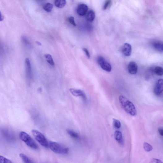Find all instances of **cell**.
Listing matches in <instances>:
<instances>
[{"label":"cell","instance_id":"6da1fadb","mask_svg":"<svg viewBox=\"0 0 163 163\" xmlns=\"http://www.w3.org/2000/svg\"><path fill=\"white\" fill-rule=\"evenodd\" d=\"M119 101L125 111L132 116L137 115V110L134 104L123 95L119 97Z\"/></svg>","mask_w":163,"mask_h":163},{"label":"cell","instance_id":"7a4b0ae2","mask_svg":"<svg viewBox=\"0 0 163 163\" xmlns=\"http://www.w3.org/2000/svg\"><path fill=\"white\" fill-rule=\"evenodd\" d=\"M20 139L28 147L34 149H38V147L34 140L26 133L22 131L19 134Z\"/></svg>","mask_w":163,"mask_h":163},{"label":"cell","instance_id":"3957f363","mask_svg":"<svg viewBox=\"0 0 163 163\" xmlns=\"http://www.w3.org/2000/svg\"><path fill=\"white\" fill-rule=\"evenodd\" d=\"M49 147L54 153L59 154H66L68 153V148L58 143L50 141L49 143Z\"/></svg>","mask_w":163,"mask_h":163},{"label":"cell","instance_id":"277c9868","mask_svg":"<svg viewBox=\"0 0 163 163\" xmlns=\"http://www.w3.org/2000/svg\"><path fill=\"white\" fill-rule=\"evenodd\" d=\"M32 133L37 142L42 146L49 147V143L44 135L41 132L35 129L32 130Z\"/></svg>","mask_w":163,"mask_h":163},{"label":"cell","instance_id":"5b68a950","mask_svg":"<svg viewBox=\"0 0 163 163\" xmlns=\"http://www.w3.org/2000/svg\"><path fill=\"white\" fill-rule=\"evenodd\" d=\"M97 62L101 67L105 71L110 72L112 71L111 64L103 57L99 56L97 58Z\"/></svg>","mask_w":163,"mask_h":163},{"label":"cell","instance_id":"8992f818","mask_svg":"<svg viewBox=\"0 0 163 163\" xmlns=\"http://www.w3.org/2000/svg\"><path fill=\"white\" fill-rule=\"evenodd\" d=\"M163 79H160L156 84L154 91L155 95L157 96H160L163 92Z\"/></svg>","mask_w":163,"mask_h":163},{"label":"cell","instance_id":"52a82bcc","mask_svg":"<svg viewBox=\"0 0 163 163\" xmlns=\"http://www.w3.org/2000/svg\"><path fill=\"white\" fill-rule=\"evenodd\" d=\"M2 133L4 138L8 142L12 143L15 140V137L14 135L7 130H2Z\"/></svg>","mask_w":163,"mask_h":163},{"label":"cell","instance_id":"ba28073f","mask_svg":"<svg viewBox=\"0 0 163 163\" xmlns=\"http://www.w3.org/2000/svg\"><path fill=\"white\" fill-rule=\"evenodd\" d=\"M88 6L84 4L79 5L77 9V12L80 16H84L86 15L88 12Z\"/></svg>","mask_w":163,"mask_h":163},{"label":"cell","instance_id":"9c48e42d","mask_svg":"<svg viewBox=\"0 0 163 163\" xmlns=\"http://www.w3.org/2000/svg\"><path fill=\"white\" fill-rule=\"evenodd\" d=\"M132 51L131 45L128 43H125L122 49L123 55L126 57H129L131 55Z\"/></svg>","mask_w":163,"mask_h":163},{"label":"cell","instance_id":"30bf717a","mask_svg":"<svg viewBox=\"0 0 163 163\" xmlns=\"http://www.w3.org/2000/svg\"><path fill=\"white\" fill-rule=\"evenodd\" d=\"M70 92L75 97H81L84 101L87 100L86 96L83 91L80 90L71 88Z\"/></svg>","mask_w":163,"mask_h":163},{"label":"cell","instance_id":"8fae6325","mask_svg":"<svg viewBox=\"0 0 163 163\" xmlns=\"http://www.w3.org/2000/svg\"><path fill=\"white\" fill-rule=\"evenodd\" d=\"M25 63L27 76L29 79H31L32 78V73L31 64L29 58L26 59Z\"/></svg>","mask_w":163,"mask_h":163},{"label":"cell","instance_id":"7c38bea8","mask_svg":"<svg viewBox=\"0 0 163 163\" xmlns=\"http://www.w3.org/2000/svg\"><path fill=\"white\" fill-rule=\"evenodd\" d=\"M128 70L130 74H135L138 71V66L136 62H130L128 65Z\"/></svg>","mask_w":163,"mask_h":163},{"label":"cell","instance_id":"4fadbf2b","mask_svg":"<svg viewBox=\"0 0 163 163\" xmlns=\"http://www.w3.org/2000/svg\"><path fill=\"white\" fill-rule=\"evenodd\" d=\"M152 46L156 50L162 52L163 51V44L161 41H156L152 43Z\"/></svg>","mask_w":163,"mask_h":163},{"label":"cell","instance_id":"5bb4252c","mask_svg":"<svg viewBox=\"0 0 163 163\" xmlns=\"http://www.w3.org/2000/svg\"><path fill=\"white\" fill-rule=\"evenodd\" d=\"M95 18V13L92 10H90L87 14L86 19L90 22H92Z\"/></svg>","mask_w":163,"mask_h":163},{"label":"cell","instance_id":"9a60e30c","mask_svg":"<svg viewBox=\"0 0 163 163\" xmlns=\"http://www.w3.org/2000/svg\"><path fill=\"white\" fill-rule=\"evenodd\" d=\"M66 0H57L54 2V4L57 7L62 8L66 6Z\"/></svg>","mask_w":163,"mask_h":163},{"label":"cell","instance_id":"2e32d148","mask_svg":"<svg viewBox=\"0 0 163 163\" xmlns=\"http://www.w3.org/2000/svg\"><path fill=\"white\" fill-rule=\"evenodd\" d=\"M19 157L24 163H34L28 157L23 153L20 154Z\"/></svg>","mask_w":163,"mask_h":163},{"label":"cell","instance_id":"e0dca14e","mask_svg":"<svg viewBox=\"0 0 163 163\" xmlns=\"http://www.w3.org/2000/svg\"><path fill=\"white\" fill-rule=\"evenodd\" d=\"M114 136L115 139L119 143H121L122 142V135L121 132L119 131H115L114 133Z\"/></svg>","mask_w":163,"mask_h":163},{"label":"cell","instance_id":"ac0fdd59","mask_svg":"<svg viewBox=\"0 0 163 163\" xmlns=\"http://www.w3.org/2000/svg\"><path fill=\"white\" fill-rule=\"evenodd\" d=\"M67 132L71 137L74 139H79L80 138L79 135L72 130H68Z\"/></svg>","mask_w":163,"mask_h":163},{"label":"cell","instance_id":"d6986e66","mask_svg":"<svg viewBox=\"0 0 163 163\" xmlns=\"http://www.w3.org/2000/svg\"><path fill=\"white\" fill-rule=\"evenodd\" d=\"M45 57L47 61L52 66H54L55 65L54 60L51 56L49 54H46Z\"/></svg>","mask_w":163,"mask_h":163},{"label":"cell","instance_id":"ffe728a7","mask_svg":"<svg viewBox=\"0 0 163 163\" xmlns=\"http://www.w3.org/2000/svg\"><path fill=\"white\" fill-rule=\"evenodd\" d=\"M53 5L50 3H47L43 6V8L47 12L50 13L51 12L53 8Z\"/></svg>","mask_w":163,"mask_h":163},{"label":"cell","instance_id":"44dd1931","mask_svg":"<svg viewBox=\"0 0 163 163\" xmlns=\"http://www.w3.org/2000/svg\"><path fill=\"white\" fill-rule=\"evenodd\" d=\"M154 72L157 75L161 76L163 75V69L160 66L156 67L154 70Z\"/></svg>","mask_w":163,"mask_h":163},{"label":"cell","instance_id":"7402d4cb","mask_svg":"<svg viewBox=\"0 0 163 163\" xmlns=\"http://www.w3.org/2000/svg\"><path fill=\"white\" fill-rule=\"evenodd\" d=\"M0 163H13L10 160L0 155Z\"/></svg>","mask_w":163,"mask_h":163},{"label":"cell","instance_id":"603a6c76","mask_svg":"<svg viewBox=\"0 0 163 163\" xmlns=\"http://www.w3.org/2000/svg\"><path fill=\"white\" fill-rule=\"evenodd\" d=\"M144 150L147 152H150L153 150V148L150 144L147 143H144Z\"/></svg>","mask_w":163,"mask_h":163},{"label":"cell","instance_id":"cb8c5ba5","mask_svg":"<svg viewBox=\"0 0 163 163\" xmlns=\"http://www.w3.org/2000/svg\"><path fill=\"white\" fill-rule=\"evenodd\" d=\"M113 124L114 126L117 128H119L121 127V123L120 121L118 119L113 118Z\"/></svg>","mask_w":163,"mask_h":163},{"label":"cell","instance_id":"d4e9b609","mask_svg":"<svg viewBox=\"0 0 163 163\" xmlns=\"http://www.w3.org/2000/svg\"><path fill=\"white\" fill-rule=\"evenodd\" d=\"M69 22L74 27L76 26L77 25L76 24L74 18L72 16L69 17L68 19Z\"/></svg>","mask_w":163,"mask_h":163},{"label":"cell","instance_id":"484cf974","mask_svg":"<svg viewBox=\"0 0 163 163\" xmlns=\"http://www.w3.org/2000/svg\"><path fill=\"white\" fill-rule=\"evenodd\" d=\"M111 1L108 0L106 1L104 6L103 8L104 10H106L109 6L111 3Z\"/></svg>","mask_w":163,"mask_h":163},{"label":"cell","instance_id":"4316f807","mask_svg":"<svg viewBox=\"0 0 163 163\" xmlns=\"http://www.w3.org/2000/svg\"><path fill=\"white\" fill-rule=\"evenodd\" d=\"M83 50L85 52L87 57H88V58L90 59V55L88 50L85 48H83Z\"/></svg>","mask_w":163,"mask_h":163},{"label":"cell","instance_id":"83f0119b","mask_svg":"<svg viewBox=\"0 0 163 163\" xmlns=\"http://www.w3.org/2000/svg\"><path fill=\"white\" fill-rule=\"evenodd\" d=\"M158 132L160 135L161 136H163V130L162 128H160L158 129Z\"/></svg>","mask_w":163,"mask_h":163},{"label":"cell","instance_id":"f1b7e54d","mask_svg":"<svg viewBox=\"0 0 163 163\" xmlns=\"http://www.w3.org/2000/svg\"><path fill=\"white\" fill-rule=\"evenodd\" d=\"M23 40L24 42L25 43V44L27 45L29 44V41L25 37H23Z\"/></svg>","mask_w":163,"mask_h":163},{"label":"cell","instance_id":"f546056e","mask_svg":"<svg viewBox=\"0 0 163 163\" xmlns=\"http://www.w3.org/2000/svg\"><path fill=\"white\" fill-rule=\"evenodd\" d=\"M3 17L1 14V11H0V21H2L3 20Z\"/></svg>","mask_w":163,"mask_h":163},{"label":"cell","instance_id":"4dcf8cb0","mask_svg":"<svg viewBox=\"0 0 163 163\" xmlns=\"http://www.w3.org/2000/svg\"><path fill=\"white\" fill-rule=\"evenodd\" d=\"M155 161L156 162V163H163L161 161L158 159H154Z\"/></svg>","mask_w":163,"mask_h":163},{"label":"cell","instance_id":"1f68e13d","mask_svg":"<svg viewBox=\"0 0 163 163\" xmlns=\"http://www.w3.org/2000/svg\"><path fill=\"white\" fill-rule=\"evenodd\" d=\"M37 43L38 45L40 46L41 45V43L39 42H37Z\"/></svg>","mask_w":163,"mask_h":163}]
</instances>
